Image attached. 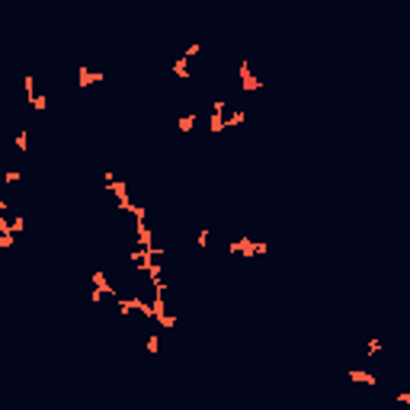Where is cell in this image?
Returning a JSON list of instances; mask_svg holds the SVG:
<instances>
[{
    "label": "cell",
    "instance_id": "cell-1",
    "mask_svg": "<svg viewBox=\"0 0 410 410\" xmlns=\"http://www.w3.org/2000/svg\"><path fill=\"white\" fill-rule=\"evenodd\" d=\"M241 90H244V93H256V90H263V81H260V77H253V71H250V61H241Z\"/></svg>",
    "mask_w": 410,
    "mask_h": 410
},
{
    "label": "cell",
    "instance_id": "cell-2",
    "mask_svg": "<svg viewBox=\"0 0 410 410\" xmlns=\"http://www.w3.org/2000/svg\"><path fill=\"white\" fill-rule=\"evenodd\" d=\"M93 83H103V71H90V67L77 64V90L93 87Z\"/></svg>",
    "mask_w": 410,
    "mask_h": 410
},
{
    "label": "cell",
    "instance_id": "cell-3",
    "mask_svg": "<svg viewBox=\"0 0 410 410\" xmlns=\"http://www.w3.org/2000/svg\"><path fill=\"white\" fill-rule=\"evenodd\" d=\"M90 282H93V289H100V292H103V295H106V298H119V289H115V285L109 282L106 276H103L100 269H96L93 276H90Z\"/></svg>",
    "mask_w": 410,
    "mask_h": 410
},
{
    "label": "cell",
    "instance_id": "cell-4",
    "mask_svg": "<svg viewBox=\"0 0 410 410\" xmlns=\"http://www.w3.org/2000/svg\"><path fill=\"white\" fill-rule=\"evenodd\" d=\"M350 382H356V384H378V378L372 375V372H365V369H350Z\"/></svg>",
    "mask_w": 410,
    "mask_h": 410
},
{
    "label": "cell",
    "instance_id": "cell-5",
    "mask_svg": "<svg viewBox=\"0 0 410 410\" xmlns=\"http://www.w3.org/2000/svg\"><path fill=\"white\" fill-rule=\"evenodd\" d=\"M170 71H173L176 77H189V58H183V55H180V58L170 64Z\"/></svg>",
    "mask_w": 410,
    "mask_h": 410
},
{
    "label": "cell",
    "instance_id": "cell-6",
    "mask_svg": "<svg viewBox=\"0 0 410 410\" xmlns=\"http://www.w3.org/2000/svg\"><path fill=\"white\" fill-rule=\"evenodd\" d=\"M244 119H247V112H244V109H234V112L224 119V128H237V125H244Z\"/></svg>",
    "mask_w": 410,
    "mask_h": 410
},
{
    "label": "cell",
    "instance_id": "cell-7",
    "mask_svg": "<svg viewBox=\"0 0 410 410\" xmlns=\"http://www.w3.org/2000/svg\"><path fill=\"white\" fill-rule=\"evenodd\" d=\"M195 122H199V115H195V112L183 115V119H180V132H192V128H195Z\"/></svg>",
    "mask_w": 410,
    "mask_h": 410
},
{
    "label": "cell",
    "instance_id": "cell-8",
    "mask_svg": "<svg viewBox=\"0 0 410 410\" xmlns=\"http://www.w3.org/2000/svg\"><path fill=\"white\" fill-rule=\"evenodd\" d=\"M29 106H32L35 112H45V106H48V96H45V93H35V96H32V103H29Z\"/></svg>",
    "mask_w": 410,
    "mask_h": 410
},
{
    "label": "cell",
    "instance_id": "cell-9",
    "mask_svg": "<svg viewBox=\"0 0 410 410\" xmlns=\"http://www.w3.org/2000/svg\"><path fill=\"white\" fill-rule=\"evenodd\" d=\"M13 231H0V250H10V247H13Z\"/></svg>",
    "mask_w": 410,
    "mask_h": 410
},
{
    "label": "cell",
    "instance_id": "cell-10",
    "mask_svg": "<svg viewBox=\"0 0 410 410\" xmlns=\"http://www.w3.org/2000/svg\"><path fill=\"white\" fill-rule=\"evenodd\" d=\"M26 148H29V135H26V128H23V132H16V151L26 154Z\"/></svg>",
    "mask_w": 410,
    "mask_h": 410
},
{
    "label": "cell",
    "instance_id": "cell-11",
    "mask_svg": "<svg viewBox=\"0 0 410 410\" xmlns=\"http://www.w3.org/2000/svg\"><path fill=\"white\" fill-rule=\"evenodd\" d=\"M144 346H148V353H157V350H161V336H157V333H151L148 340H144Z\"/></svg>",
    "mask_w": 410,
    "mask_h": 410
},
{
    "label": "cell",
    "instance_id": "cell-12",
    "mask_svg": "<svg viewBox=\"0 0 410 410\" xmlns=\"http://www.w3.org/2000/svg\"><path fill=\"white\" fill-rule=\"evenodd\" d=\"M23 228H26V215H16L13 221H10V231H13V234H20Z\"/></svg>",
    "mask_w": 410,
    "mask_h": 410
},
{
    "label": "cell",
    "instance_id": "cell-13",
    "mask_svg": "<svg viewBox=\"0 0 410 410\" xmlns=\"http://www.w3.org/2000/svg\"><path fill=\"white\" fill-rule=\"evenodd\" d=\"M378 350H382V340H369V346H365V356H375Z\"/></svg>",
    "mask_w": 410,
    "mask_h": 410
},
{
    "label": "cell",
    "instance_id": "cell-14",
    "mask_svg": "<svg viewBox=\"0 0 410 410\" xmlns=\"http://www.w3.org/2000/svg\"><path fill=\"white\" fill-rule=\"evenodd\" d=\"M16 180H20V170H7V173H3V183H7V186H13Z\"/></svg>",
    "mask_w": 410,
    "mask_h": 410
},
{
    "label": "cell",
    "instance_id": "cell-15",
    "mask_svg": "<svg viewBox=\"0 0 410 410\" xmlns=\"http://www.w3.org/2000/svg\"><path fill=\"white\" fill-rule=\"evenodd\" d=\"M199 52H202V45H199V42H192V45H189L186 52H183V58H195Z\"/></svg>",
    "mask_w": 410,
    "mask_h": 410
},
{
    "label": "cell",
    "instance_id": "cell-16",
    "mask_svg": "<svg viewBox=\"0 0 410 410\" xmlns=\"http://www.w3.org/2000/svg\"><path fill=\"white\" fill-rule=\"evenodd\" d=\"M209 231H199V237H195V244H199V247H205V244H209Z\"/></svg>",
    "mask_w": 410,
    "mask_h": 410
},
{
    "label": "cell",
    "instance_id": "cell-17",
    "mask_svg": "<svg viewBox=\"0 0 410 410\" xmlns=\"http://www.w3.org/2000/svg\"><path fill=\"white\" fill-rule=\"evenodd\" d=\"M0 231H10V221L3 218V212H0Z\"/></svg>",
    "mask_w": 410,
    "mask_h": 410
}]
</instances>
